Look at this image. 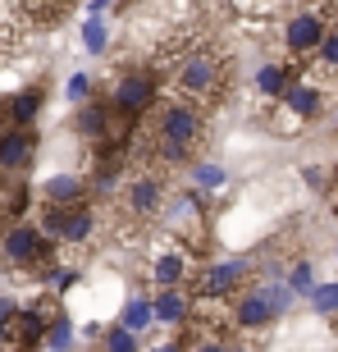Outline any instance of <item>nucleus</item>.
I'll return each instance as SVG.
<instances>
[{
    "instance_id": "f257e3e1",
    "label": "nucleus",
    "mask_w": 338,
    "mask_h": 352,
    "mask_svg": "<svg viewBox=\"0 0 338 352\" xmlns=\"http://www.w3.org/2000/svg\"><path fill=\"white\" fill-rule=\"evenodd\" d=\"M169 82H174V101H188L206 115L210 105L224 96L229 87V60L210 46H188V51L174 55V69H169Z\"/></svg>"
},
{
    "instance_id": "f03ea898",
    "label": "nucleus",
    "mask_w": 338,
    "mask_h": 352,
    "mask_svg": "<svg viewBox=\"0 0 338 352\" xmlns=\"http://www.w3.org/2000/svg\"><path fill=\"white\" fill-rule=\"evenodd\" d=\"M151 129H156V156L179 170V165L192 160V151L201 146V138H206V133H201L206 129V115L188 101H160Z\"/></svg>"
},
{
    "instance_id": "7ed1b4c3",
    "label": "nucleus",
    "mask_w": 338,
    "mask_h": 352,
    "mask_svg": "<svg viewBox=\"0 0 338 352\" xmlns=\"http://www.w3.org/2000/svg\"><path fill=\"white\" fill-rule=\"evenodd\" d=\"M0 261L19 279H51L55 274V243L41 238L32 224H10L0 238Z\"/></svg>"
},
{
    "instance_id": "20e7f679",
    "label": "nucleus",
    "mask_w": 338,
    "mask_h": 352,
    "mask_svg": "<svg viewBox=\"0 0 338 352\" xmlns=\"http://www.w3.org/2000/svg\"><path fill=\"white\" fill-rule=\"evenodd\" d=\"M110 115L124 119V124H137V119L156 105V74L151 69H133V74H124L115 87V96H110Z\"/></svg>"
},
{
    "instance_id": "39448f33",
    "label": "nucleus",
    "mask_w": 338,
    "mask_h": 352,
    "mask_svg": "<svg viewBox=\"0 0 338 352\" xmlns=\"http://www.w3.org/2000/svg\"><path fill=\"white\" fill-rule=\"evenodd\" d=\"M247 279V261H220V265H206V270L192 279V298H229L238 293Z\"/></svg>"
},
{
    "instance_id": "423d86ee",
    "label": "nucleus",
    "mask_w": 338,
    "mask_h": 352,
    "mask_svg": "<svg viewBox=\"0 0 338 352\" xmlns=\"http://www.w3.org/2000/svg\"><path fill=\"white\" fill-rule=\"evenodd\" d=\"M325 32H329V19L320 10H302V14H293L288 19V28H284V41H288V51L293 55H311L320 41H325Z\"/></svg>"
},
{
    "instance_id": "0eeeda50",
    "label": "nucleus",
    "mask_w": 338,
    "mask_h": 352,
    "mask_svg": "<svg viewBox=\"0 0 338 352\" xmlns=\"http://www.w3.org/2000/svg\"><path fill=\"white\" fill-rule=\"evenodd\" d=\"M32 151H37V138L32 129H0V174L14 179L32 165Z\"/></svg>"
},
{
    "instance_id": "6e6552de",
    "label": "nucleus",
    "mask_w": 338,
    "mask_h": 352,
    "mask_svg": "<svg viewBox=\"0 0 338 352\" xmlns=\"http://www.w3.org/2000/svg\"><path fill=\"white\" fill-rule=\"evenodd\" d=\"M124 206H128L133 220L160 215V206H165V183H160L156 174H137V179L128 183V192H124Z\"/></svg>"
},
{
    "instance_id": "1a4fd4ad",
    "label": "nucleus",
    "mask_w": 338,
    "mask_h": 352,
    "mask_svg": "<svg viewBox=\"0 0 338 352\" xmlns=\"http://www.w3.org/2000/svg\"><path fill=\"white\" fill-rule=\"evenodd\" d=\"M274 302H270V293H265V284H256L251 293H243L238 298V307H234V325L238 329H265L274 320Z\"/></svg>"
},
{
    "instance_id": "9d476101",
    "label": "nucleus",
    "mask_w": 338,
    "mask_h": 352,
    "mask_svg": "<svg viewBox=\"0 0 338 352\" xmlns=\"http://www.w3.org/2000/svg\"><path fill=\"white\" fill-rule=\"evenodd\" d=\"M188 274H192V256H188V252H156V256H151V279H156V288H183Z\"/></svg>"
},
{
    "instance_id": "9b49d317",
    "label": "nucleus",
    "mask_w": 338,
    "mask_h": 352,
    "mask_svg": "<svg viewBox=\"0 0 338 352\" xmlns=\"http://www.w3.org/2000/svg\"><path fill=\"white\" fill-rule=\"evenodd\" d=\"M279 101H284V119L288 124H302V119L320 115V87H311V82H293Z\"/></svg>"
},
{
    "instance_id": "f8f14e48",
    "label": "nucleus",
    "mask_w": 338,
    "mask_h": 352,
    "mask_svg": "<svg viewBox=\"0 0 338 352\" xmlns=\"http://www.w3.org/2000/svg\"><path fill=\"white\" fill-rule=\"evenodd\" d=\"M91 229H96V210L87 206V201H74V206H65V220H60V243H69V248H82L91 238Z\"/></svg>"
},
{
    "instance_id": "ddd939ff",
    "label": "nucleus",
    "mask_w": 338,
    "mask_h": 352,
    "mask_svg": "<svg viewBox=\"0 0 338 352\" xmlns=\"http://www.w3.org/2000/svg\"><path fill=\"white\" fill-rule=\"evenodd\" d=\"M110 124H115V115H110L105 101H82L78 119H74V129H78L87 142H105V138H110Z\"/></svg>"
},
{
    "instance_id": "4468645a",
    "label": "nucleus",
    "mask_w": 338,
    "mask_h": 352,
    "mask_svg": "<svg viewBox=\"0 0 338 352\" xmlns=\"http://www.w3.org/2000/svg\"><path fill=\"white\" fill-rule=\"evenodd\" d=\"M41 201L46 206H74V201H87V183L78 174H55V179L41 183Z\"/></svg>"
},
{
    "instance_id": "2eb2a0df",
    "label": "nucleus",
    "mask_w": 338,
    "mask_h": 352,
    "mask_svg": "<svg viewBox=\"0 0 338 352\" xmlns=\"http://www.w3.org/2000/svg\"><path fill=\"white\" fill-rule=\"evenodd\" d=\"M151 316L165 320V325H179L192 316V293H183V288H160V298L151 302Z\"/></svg>"
},
{
    "instance_id": "dca6fc26",
    "label": "nucleus",
    "mask_w": 338,
    "mask_h": 352,
    "mask_svg": "<svg viewBox=\"0 0 338 352\" xmlns=\"http://www.w3.org/2000/svg\"><path fill=\"white\" fill-rule=\"evenodd\" d=\"M293 74H297L293 65H260L256 69V91H260V96H270V101H279V96L293 87Z\"/></svg>"
},
{
    "instance_id": "f3484780",
    "label": "nucleus",
    "mask_w": 338,
    "mask_h": 352,
    "mask_svg": "<svg viewBox=\"0 0 338 352\" xmlns=\"http://www.w3.org/2000/svg\"><path fill=\"white\" fill-rule=\"evenodd\" d=\"M14 5L23 10V19H41V23H51L69 10V0H14Z\"/></svg>"
},
{
    "instance_id": "a211bd4d",
    "label": "nucleus",
    "mask_w": 338,
    "mask_h": 352,
    "mask_svg": "<svg viewBox=\"0 0 338 352\" xmlns=\"http://www.w3.org/2000/svg\"><path fill=\"white\" fill-rule=\"evenodd\" d=\"M82 46H87V55H105L110 32H105V19H101V14H91L87 23H82Z\"/></svg>"
},
{
    "instance_id": "6ab92c4d",
    "label": "nucleus",
    "mask_w": 338,
    "mask_h": 352,
    "mask_svg": "<svg viewBox=\"0 0 338 352\" xmlns=\"http://www.w3.org/2000/svg\"><path fill=\"white\" fill-rule=\"evenodd\" d=\"M151 320H156V316H151V302H146V298H133L128 307H124V320H119V325L128 329V334H137V329L151 325Z\"/></svg>"
},
{
    "instance_id": "aec40b11",
    "label": "nucleus",
    "mask_w": 338,
    "mask_h": 352,
    "mask_svg": "<svg viewBox=\"0 0 338 352\" xmlns=\"http://www.w3.org/2000/svg\"><path fill=\"white\" fill-rule=\"evenodd\" d=\"M69 343H74V325H69V316L60 311L51 320V329H46V348L51 352H69Z\"/></svg>"
},
{
    "instance_id": "412c9836",
    "label": "nucleus",
    "mask_w": 338,
    "mask_h": 352,
    "mask_svg": "<svg viewBox=\"0 0 338 352\" xmlns=\"http://www.w3.org/2000/svg\"><path fill=\"white\" fill-rule=\"evenodd\" d=\"M101 352H137V339H133V334H128L124 325H115V329H105Z\"/></svg>"
},
{
    "instance_id": "4be33fe9",
    "label": "nucleus",
    "mask_w": 338,
    "mask_h": 352,
    "mask_svg": "<svg viewBox=\"0 0 338 352\" xmlns=\"http://www.w3.org/2000/svg\"><path fill=\"white\" fill-rule=\"evenodd\" d=\"M311 307L320 316H334L338 311V284H315L311 288Z\"/></svg>"
},
{
    "instance_id": "5701e85b",
    "label": "nucleus",
    "mask_w": 338,
    "mask_h": 352,
    "mask_svg": "<svg viewBox=\"0 0 338 352\" xmlns=\"http://www.w3.org/2000/svg\"><path fill=\"white\" fill-rule=\"evenodd\" d=\"M234 5H238V14H243V19H260V23H265V19H270L284 0H234Z\"/></svg>"
},
{
    "instance_id": "b1692460",
    "label": "nucleus",
    "mask_w": 338,
    "mask_h": 352,
    "mask_svg": "<svg viewBox=\"0 0 338 352\" xmlns=\"http://www.w3.org/2000/svg\"><path fill=\"white\" fill-rule=\"evenodd\" d=\"M311 265L306 261H297L293 265V274H288V293H302V298H311V288H315V279H311Z\"/></svg>"
},
{
    "instance_id": "393cba45",
    "label": "nucleus",
    "mask_w": 338,
    "mask_h": 352,
    "mask_svg": "<svg viewBox=\"0 0 338 352\" xmlns=\"http://www.w3.org/2000/svg\"><path fill=\"white\" fill-rule=\"evenodd\" d=\"M65 96H69V101H74V105L91 101V78H87V74H74V78L65 82Z\"/></svg>"
},
{
    "instance_id": "a878e982",
    "label": "nucleus",
    "mask_w": 338,
    "mask_h": 352,
    "mask_svg": "<svg viewBox=\"0 0 338 352\" xmlns=\"http://www.w3.org/2000/svg\"><path fill=\"white\" fill-rule=\"evenodd\" d=\"M315 55H320V65H325V69H338V28L325 32V41L315 46Z\"/></svg>"
},
{
    "instance_id": "bb28decb",
    "label": "nucleus",
    "mask_w": 338,
    "mask_h": 352,
    "mask_svg": "<svg viewBox=\"0 0 338 352\" xmlns=\"http://www.w3.org/2000/svg\"><path fill=\"white\" fill-rule=\"evenodd\" d=\"M192 179L201 188H224V170L220 165H192Z\"/></svg>"
},
{
    "instance_id": "cd10ccee",
    "label": "nucleus",
    "mask_w": 338,
    "mask_h": 352,
    "mask_svg": "<svg viewBox=\"0 0 338 352\" xmlns=\"http://www.w3.org/2000/svg\"><path fill=\"white\" fill-rule=\"evenodd\" d=\"M74 284H78V270H69V265H55V288H60V293H69Z\"/></svg>"
},
{
    "instance_id": "c85d7f7f",
    "label": "nucleus",
    "mask_w": 338,
    "mask_h": 352,
    "mask_svg": "<svg viewBox=\"0 0 338 352\" xmlns=\"http://www.w3.org/2000/svg\"><path fill=\"white\" fill-rule=\"evenodd\" d=\"M192 352H229V343H220V339H201Z\"/></svg>"
},
{
    "instance_id": "c756f323",
    "label": "nucleus",
    "mask_w": 338,
    "mask_h": 352,
    "mask_svg": "<svg viewBox=\"0 0 338 352\" xmlns=\"http://www.w3.org/2000/svg\"><path fill=\"white\" fill-rule=\"evenodd\" d=\"M156 352H179V343H160V348Z\"/></svg>"
},
{
    "instance_id": "7c9ffc66",
    "label": "nucleus",
    "mask_w": 338,
    "mask_h": 352,
    "mask_svg": "<svg viewBox=\"0 0 338 352\" xmlns=\"http://www.w3.org/2000/svg\"><path fill=\"white\" fill-rule=\"evenodd\" d=\"M334 215H338V179H334Z\"/></svg>"
},
{
    "instance_id": "2f4dec72",
    "label": "nucleus",
    "mask_w": 338,
    "mask_h": 352,
    "mask_svg": "<svg viewBox=\"0 0 338 352\" xmlns=\"http://www.w3.org/2000/svg\"><path fill=\"white\" fill-rule=\"evenodd\" d=\"M0 352H5V325H0Z\"/></svg>"
}]
</instances>
